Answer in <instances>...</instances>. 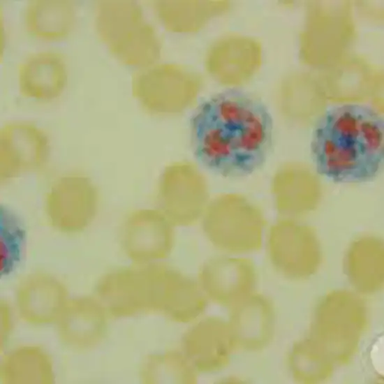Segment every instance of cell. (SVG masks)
<instances>
[{
  "instance_id": "6da1fadb",
  "label": "cell",
  "mask_w": 384,
  "mask_h": 384,
  "mask_svg": "<svg viewBox=\"0 0 384 384\" xmlns=\"http://www.w3.org/2000/svg\"><path fill=\"white\" fill-rule=\"evenodd\" d=\"M272 136V119L265 105L239 91L210 97L190 120L195 158L224 177H245L259 170L269 154Z\"/></svg>"
},
{
  "instance_id": "7a4b0ae2",
  "label": "cell",
  "mask_w": 384,
  "mask_h": 384,
  "mask_svg": "<svg viewBox=\"0 0 384 384\" xmlns=\"http://www.w3.org/2000/svg\"><path fill=\"white\" fill-rule=\"evenodd\" d=\"M311 153L317 172L336 182L373 179L384 158V124L373 109L346 104L319 119Z\"/></svg>"
},
{
  "instance_id": "3957f363",
  "label": "cell",
  "mask_w": 384,
  "mask_h": 384,
  "mask_svg": "<svg viewBox=\"0 0 384 384\" xmlns=\"http://www.w3.org/2000/svg\"><path fill=\"white\" fill-rule=\"evenodd\" d=\"M94 27L98 39L125 65L143 68L154 65L160 57L158 36L135 1H96Z\"/></svg>"
},
{
  "instance_id": "277c9868",
  "label": "cell",
  "mask_w": 384,
  "mask_h": 384,
  "mask_svg": "<svg viewBox=\"0 0 384 384\" xmlns=\"http://www.w3.org/2000/svg\"><path fill=\"white\" fill-rule=\"evenodd\" d=\"M171 268L156 262L137 264L109 273L97 287L101 303L115 317L145 313L163 315Z\"/></svg>"
},
{
  "instance_id": "5b68a950",
  "label": "cell",
  "mask_w": 384,
  "mask_h": 384,
  "mask_svg": "<svg viewBox=\"0 0 384 384\" xmlns=\"http://www.w3.org/2000/svg\"><path fill=\"white\" fill-rule=\"evenodd\" d=\"M199 223L207 240L223 253H246L261 246L263 214L242 194L226 193L212 197Z\"/></svg>"
},
{
  "instance_id": "8992f818",
  "label": "cell",
  "mask_w": 384,
  "mask_h": 384,
  "mask_svg": "<svg viewBox=\"0 0 384 384\" xmlns=\"http://www.w3.org/2000/svg\"><path fill=\"white\" fill-rule=\"evenodd\" d=\"M201 86L198 73L172 64L143 68L131 81L133 96L146 112L157 116L184 112L195 102Z\"/></svg>"
},
{
  "instance_id": "52a82bcc",
  "label": "cell",
  "mask_w": 384,
  "mask_h": 384,
  "mask_svg": "<svg viewBox=\"0 0 384 384\" xmlns=\"http://www.w3.org/2000/svg\"><path fill=\"white\" fill-rule=\"evenodd\" d=\"M355 36L348 3H312L300 36V56L309 65L330 64L343 57Z\"/></svg>"
},
{
  "instance_id": "ba28073f",
  "label": "cell",
  "mask_w": 384,
  "mask_h": 384,
  "mask_svg": "<svg viewBox=\"0 0 384 384\" xmlns=\"http://www.w3.org/2000/svg\"><path fill=\"white\" fill-rule=\"evenodd\" d=\"M156 198L157 208L177 228L199 223L212 197L202 170L192 162L181 161L163 170Z\"/></svg>"
},
{
  "instance_id": "9c48e42d",
  "label": "cell",
  "mask_w": 384,
  "mask_h": 384,
  "mask_svg": "<svg viewBox=\"0 0 384 384\" xmlns=\"http://www.w3.org/2000/svg\"><path fill=\"white\" fill-rule=\"evenodd\" d=\"M175 228L158 208L137 209L128 216L122 227L124 251L136 264L161 262L174 249Z\"/></svg>"
},
{
  "instance_id": "30bf717a",
  "label": "cell",
  "mask_w": 384,
  "mask_h": 384,
  "mask_svg": "<svg viewBox=\"0 0 384 384\" xmlns=\"http://www.w3.org/2000/svg\"><path fill=\"white\" fill-rule=\"evenodd\" d=\"M98 195L89 179L77 175L59 179L47 194L46 209L50 221L57 229L75 232L94 219Z\"/></svg>"
},
{
  "instance_id": "8fae6325",
  "label": "cell",
  "mask_w": 384,
  "mask_h": 384,
  "mask_svg": "<svg viewBox=\"0 0 384 384\" xmlns=\"http://www.w3.org/2000/svg\"><path fill=\"white\" fill-rule=\"evenodd\" d=\"M262 62V48L255 39L242 36H226L208 50L205 66L218 82L239 86L249 82Z\"/></svg>"
},
{
  "instance_id": "7c38bea8",
  "label": "cell",
  "mask_w": 384,
  "mask_h": 384,
  "mask_svg": "<svg viewBox=\"0 0 384 384\" xmlns=\"http://www.w3.org/2000/svg\"><path fill=\"white\" fill-rule=\"evenodd\" d=\"M49 142L45 133L28 123L13 122L0 132L1 181L39 168L45 161Z\"/></svg>"
},
{
  "instance_id": "4fadbf2b",
  "label": "cell",
  "mask_w": 384,
  "mask_h": 384,
  "mask_svg": "<svg viewBox=\"0 0 384 384\" xmlns=\"http://www.w3.org/2000/svg\"><path fill=\"white\" fill-rule=\"evenodd\" d=\"M233 338L222 320L207 317L191 327L182 339V353L196 371L212 373L226 366Z\"/></svg>"
},
{
  "instance_id": "5bb4252c",
  "label": "cell",
  "mask_w": 384,
  "mask_h": 384,
  "mask_svg": "<svg viewBox=\"0 0 384 384\" xmlns=\"http://www.w3.org/2000/svg\"><path fill=\"white\" fill-rule=\"evenodd\" d=\"M198 276L207 298L217 304H228L251 288L255 271L247 259L221 256L207 260Z\"/></svg>"
},
{
  "instance_id": "9a60e30c",
  "label": "cell",
  "mask_w": 384,
  "mask_h": 384,
  "mask_svg": "<svg viewBox=\"0 0 384 384\" xmlns=\"http://www.w3.org/2000/svg\"><path fill=\"white\" fill-rule=\"evenodd\" d=\"M376 68L358 57H341L329 64L319 82L325 95L340 102L362 101L372 96L381 84Z\"/></svg>"
},
{
  "instance_id": "2e32d148",
  "label": "cell",
  "mask_w": 384,
  "mask_h": 384,
  "mask_svg": "<svg viewBox=\"0 0 384 384\" xmlns=\"http://www.w3.org/2000/svg\"><path fill=\"white\" fill-rule=\"evenodd\" d=\"M268 244L272 260L285 271L307 272L318 264V243L307 226L290 221H280L272 228Z\"/></svg>"
},
{
  "instance_id": "e0dca14e",
  "label": "cell",
  "mask_w": 384,
  "mask_h": 384,
  "mask_svg": "<svg viewBox=\"0 0 384 384\" xmlns=\"http://www.w3.org/2000/svg\"><path fill=\"white\" fill-rule=\"evenodd\" d=\"M272 191L277 210L290 216L313 211L321 195L316 175L308 167L298 163L285 164L276 171Z\"/></svg>"
},
{
  "instance_id": "ac0fdd59",
  "label": "cell",
  "mask_w": 384,
  "mask_h": 384,
  "mask_svg": "<svg viewBox=\"0 0 384 384\" xmlns=\"http://www.w3.org/2000/svg\"><path fill=\"white\" fill-rule=\"evenodd\" d=\"M17 82L22 96L36 101H52L62 94L67 84L66 60L54 51L33 54L20 64Z\"/></svg>"
},
{
  "instance_id": "d6986e66",
  "label": "cell",
  "mask_w": 384,
  "mask_h": 384,
  "mask_svg": "<svg viewBox=\"0 0 384 384\" xmlns=\"http://www.w3.org/2000/svg\"><path fill=\"white\" fill-rule=\"evenodd\" d=\"M58 320L59 338L72 348H93L106 332L105 309L92 298L82 297L67 302Z\"/></svg>"
},
{
  "instance_id": "ffe728a7",
  "label": "cell",
  "mask_w": 384,
  "mask_h": 384,
  "mask_svg": "<svg viewBox=\"0 0 384 384\" xmlns=\"http://www.w3.org/2000/svg\"><path fill=\"white\" fill-rule=\"evenodd\" d=\"M67 291L55 278L34 274L20 285L17 304L21 317L31 324H46L58 319L67 304Z\"/></svg>"
},
{
  "instance_id": "44dd1931",
  "label": "cell",
  "mask_w": 384,
  "mask_h": 384,
  "mask_svg": "<svg viewBox=\"0 0 384 384\" xmlns=\"http://www.w3.org/2000/svg\"><path fill=\"white\" fill-rule=\"evenodd\" d=\"M24 26L32 37L45 41L67 37L76 22V8L68 0H33L26 6Z\"/></svg>"
},
{
  "instance_id": "7402d4cb",
  "label": "cell",
  "mask_w": 384,
  "mask_h": 384,
  "mask_svg": "<svg viewBox=\"0 0 384 384\" xmlns=\"http://www.w3.org/2000/svg\"><path fill=\"white\" fill-rule=\"evenodd\" d=\"M226 1H158L154 3L158 18L165 29L189 33L200 29L214 17L229 8Z\"/></svg>"
},
{
  "instance_id": "603a6c76",
  "label": "cell",
  "mask_w": 384,
  "mask_h": 384,
  "mask_svg": "<svg viewBox=\"0 0 384 384\" xmlns=\"http://www.w3.org/2000/svg\"><path fill=\"white\" fill-rule=\"evenodd\" d=\"M0 378L4 384L52 383L54 381L52 359L40 347H20L2 360Z\"/></svg>"
},
{
  "instance_id": "cb8c5ba5",
  "label": "cell",
  "mask_w": 384,
  "mask_h": 384,
  "mask_svg": "<svg viewBox=\"0 0 384 384\" xmlns=\"http://www.w3.org/2000/svg\"><path fill=\"white\" fill-rule=\"evenodd\" d=\"M279 103L283 113L300 121L316 118L324 110L325 95L317 80L308 74L288 77L279 92Z\"/></svg>"
},
{
  "instance_id": "d4e9b609",
  "label": "cell",
  "mask_w": 384,
  "mask_h": 384,
  "mask_svg": "<svg viewBox=\"0 0 384 384\" xmlns=\"http://www.w3.org/2000/svg\"><path fill=\"white\" fill-rule=\"evenodd\" d=\"M268 312L260 297H251L236 306L229 325L233 341L239 345L255 348L264 343L267 332Z\"/></svg>"
},
{
  "instance_id": "484cf974",
  "label": "cell",
  "mask_w": 384,
  "mask_h": 384,
  "mask_svg": "<svg viewBox=\"0 0 384 384\" xmlns=\"http://www.w3.org/2000/svg\"><path fill=\"white\" fill-rule=\"evenodd\" d=\"M145 383H193L196 371L183 353L168 351L147 358L140 371Z\"/></svg>"
},
{
  "instance_id": "4316f807",
  "label": "cell",
  "mask_w": 384,
  "mask_h": 384,
  "mask_svg": "<svg viewBox=\"0 0 384 384\" xmlns=\"http://www.w3.org/2000/svg\"><path fill=\"white\" fill-rule=\"evenodd\" d=\"M11 327V318L8 306L1 302V343H5Z\"/></svg>"
}]
</instances>
